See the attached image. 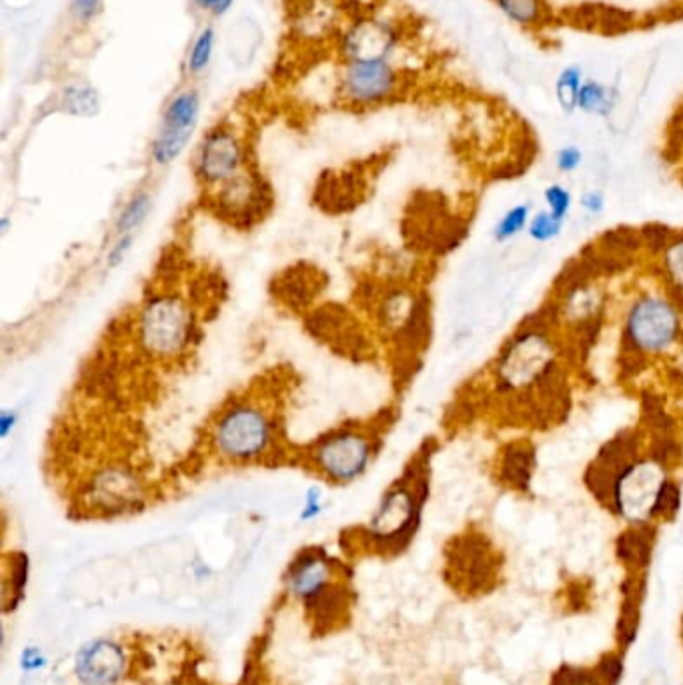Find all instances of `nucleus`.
<instances>
[{
    "label": "nucleus",
    "instance_id": "nucleus-34",
    "mask_svg": "<svg viewBox=\"0 0 683 685\" xmlns=\"http://www.w3.org/2000/svg\"><path fill=\"white\" fill-rule=\"evenodd\" d=\"M23 670L25 672H38L47 660H45V656H42V651L38 649V647H26L25 651H23Z\"/></svg>",
    "mask_w": 683,
    "mask_h": 685
},
{
    "label": "nucleus",
    "instance_id": "nucleus-15",
    "mask_svg": "<svg viewBox=\"0 0 683 685\" xmlns=\"http://www.w3.org/2000/svg\"><path fill=\"white\" fill-rule=\"evenodd\" d=\"M325 277L323 273L311 265H295L285 269L273 281V297L285 309H291L297 313H303L311 304L315 303L319 292H323Z\"/></svg>",
    "mask_w": 683,
    "mask_h": 685
},
{
    "label": "nucleus",
    "instance_id": "nucleus-27",
    "mask_svg": "<svg viewBox=\"0 0 683 685\" xmlns=\"http://www.w3.org/2000/svg\"><path fill=\"white\" fill-rule=\"evenodd\" d=\"M545 209L559 221H568L573 207V192L561 183H551L544 190Z\"/></svg>",
    "mask_w": 683,
    "mask_h": 685
},
{
    "label": "nucleus",
    "instance_id": "nucleus-2",
    "mask_svg": "<svg viewBox=\"0 0 683 685\" xmlns=\"http://www.w3.org/2000/svg\"><path fill=\"white\" fill-rule=\"evenodd\" d=\"M431 456L433 449L423 445L403 473L383 491L368 523L342 533L345 558L392 559L411 546L430 499Z\"/></svg>",
    "mask_w": 683,
    "mask_h": 685
},
{
    "label": "nucleus",
    "instance_id": "nucleus-31",
    "mask_svg": "<svg viewBox=\"0 0 683 685\" xmlns=\"http://www.w3.org/2000/svg\"><path fill=\"white\" fill-rule=\"evenodd\" d=\"M325 509V499H323V491L319 487H311L307 495H305L303 508L299 513V520L313 521L323 513Z\"/></svg>",
    "mask_w": 683,
    "mask_h": 685
},
{
    "label": "nucleus",
    "instance_id": "nucleus-11",
    "mask_svg": "<svg viewBox=\"0 0 683 685\" xmlns=\"http://www.w3.org/2000/svg\"><path fill=\"white\" fill-rule=\"evenodd\" d=\"M201 119V95L195 87L177 90L166 101L151 140V163L159 169L173 165L187 151Z\"/></svg>",
    "mask_w": 683,
    "mask_h": 685
},
{
    "label": "nucleus",
    "instance_id": "nucleus-19",
    "mask_svg": "<svg viewBox=\"0 0 683 685\" xmlns=\"http://www.w3.org/2000/svg\"><path fill=\"white\" fill-rule=\"evenodd\" d=\"M585 78L587 75L582 64L571 63L559 68V73L554 78V97L561 113L570 114V116L578 113V102H580V92H582Z\"/></svg>",
    "mask_w": 683,
    "mask_h": 685
},
{
    "label": "nucleus",
    "instance_id": "nucleus-1",
    "mask_svg": "<svg viewBox=\"0 0 683 685\" xmlns=\"http://www.w3.org/2000/svg\"><path fill=\"white\" fill-rule=\"evenodd\" d=\"M199 459L225 470L289 468L295 447L285 432V407L277 394L247 391L228 395L204 423Z\"/></svg>",
    "mask_w": 683,
    "mask_h": 685
},
{
    "label": "nucleus",
    "instance_id": "nucleus-13",
    "mask_svg": "<svg viewBox=\"0 0 683 685\" xmlns=\"http://www.w3.org/2000/svg\"><path fill=\"white\" fill-rule=\"evenodd\" d=\"M127 647L113 637L87 642L76 651L75 675L80 685H119L128 677Z\"/></svg>",
    "mask_w": 683,
    "mask_h": 685
},
{
    "label": "nucleus",
    "instance_id": "nucleus-23",
    "mask_svg": "<svg viewBox=\"0 0 683 685\" xmlns=\"http://www.w3.org/2000/svg\"><path fill=\"white\" fill-rule=\"evenodd\" d=\"M532 204L519 203L506 211L501 219L495 223L494 239L497 242H507L516 239L521 233H527L532 221Z\"/></svg>",
    "mask_w": 683,
    "mask_h": 685
},
{
    "label": "nucleus",
    "instance_id": "nucleus-4",
    "mask_svg": "<svg viewBox=\"0 0 683 685\" xmlns=\"http://www.w3.org/2000/svg\"><path fill=\"white\" fill-rule=\"evenodd\" d=\"M393 421L392 411L383 409L371 418L337 423L313 441L297 445L293 468H303L321 482L337 487L359 482L380 457Z\"/></svg>",
    "mask_w": 683,
    "mask_h": 685
},
{
    "label": "nucleus",
    "instance_id": "nucleus-17",
    "mask_svg": "<svg viewBox=\"0 0 683 685\" xmlns=\"http://www.w3.org/2000/svg\"><path fill=\"white\" fill-rule=\"evenodd\" d=\"M618 102H620L618 83H604L595 76H587L580 92L578 113L595 119H609L616 113Z\"/></svg>",
    "mask_w": 683,
    "mask_h": 685
},
{
    "label": "nucleus",
    "instance_id": "nucleus-18",
    "mask_svg": "<svg viewBox=\"0 0 683 685\" xmlns=\"http://www.w3.org/2000/svg\"><path fill=\"white\" fill-rule=\"evenodd\" d=\"M533 470H535V457H533V447L527 444L509 445L506 449V456L501 457V465L499 473L501 479L509 489H527L532 483Z\"/></svg>",
    "mask_w": 683,
    "mask_h": 685
},
{
    "label": "nucleus",
    "instance_id": "nucleus-3",
    "mask_svg": "<svg viewBox=\"0 0 683 685\" xmlns=\"http://www.w3.org/2000/svg\"><path fill=\"white\" fill-rule=\"evenodd\" d=\"M283 596L299 603L309 627L319 635L339 632L351 620L353 571L325 547H301L283 571Z\"/></svg>",
    "mask_w": 683,
    "mask_h": 685
},
{
    "label": "nucleus",
    "instance_id": "nucleus-5",
    "mask_svg": "<svg viewBox=\"0 0 683 685\" xmlns=\"http://www.w3.org/2000/svg\"><path fill=\"white\" fill-rule=\"evenodd\" d=\"M128 337L139 359L154 368H177L199 341V311L177 289H154L142 295L137 311L128 319Z\"/></svg>",
    "mask_w": 683,
    "mask_h": 685
},
{
    "label": "nucleus",
    "instance_id": "nucleus-29",
    "mask_svg": "<svg viewBox=\"0 0 683 685\" xmlns=\"http://www.w3.org/2000/svg\"><path fill=\"white\" fill-rule=\"evenodd\" d=\"M104 0H71V16L76 25H90L102 13Z\"/></svg>",
    "mask_w": 683,
    "mask_h": 685
},
{
    "label": "nucleus",
    "instance_id": "nucleus-26",
    "mask_svg": "<svg viewBox=\"0 0 683 685\" xmlns=\"http://www.w3.org/2000/svg\"><path fill=\"white\" fill-rule=\"evenodd\" d=\"M563 227H566L563 221H559L547 209H544V211L533 213L530 227H527V235L535 242L556 241L557 237L563 233Z\"/></svg>",
    "mask_w": 683,
    "mask_h": 685
},
{
    "label": "nucleus",
    "instance_id": "nucleus-8",
    "mask_svg": "<svg viewBox=\"0 0 683 685\" xmlns=\"http://www.w3.org/2000/svg\"><path fill=\"white\" fill-rule=\"evenodd\" d=\"M251 165L239 130L228 123H216L209 128L193 152V177L201 197L227 187Z\"/></svg>",
    "mask_w": 683,
    "mask_h": 685
},
{
    "label": "nucleus",
    "instance_id": "nucleus-14",
    "mask_svg": "<svg viewBox=\"0 0 683 685\" xmlns=\"http://www.w3.org/2000/svg\"><path fill=\"white\" fill-rule=\"evenodd\" d=\"M343 63L345 61H393V54L401 49L399 28L385 18H361L349 26L342 37Z\"/></svg>",
    "mask_w": 683,
    "mask_h": 685
},
{
    "label": "nucleus",
    "instance_id": "nucleus-24",
    "mask_svg": "<svg viewBox=\"0 0 683 685\" xmlns=\"http://www.w3.org/2000/svg\"><path fill=\"white\" fill-rule=\"evenodd\" d=\"M64 111L75 116H95L99 113V92L89 85H73L63 92Z\"/></svg>",
    "mask_w": 683,
    "mask_h": 685
},
{
    "label": "nucleus",
    "instance_id": "nucleus-9",
    "mask_svg": "<svg viewBox=\"0 0 683 685\" xmlns=\"http://www.w3.org/2000/svg\"><path fill=\"white\" fill-rule=\"evenodd\" d=\"M406 90V73L393 61H345L337 73V99L353 111L380 109Z\"/></svg>",
    "mask_w": 683,
    "mask_h": 685
},
{
    "label": "nucleus",
    "instance_id": "nucleus-30",
    "mask_svg": "<svg viewBox=\"0 0 683 685\" xmlns=\"http://www.w3.org/2000/svg\"><path fill=\"white\" fill-rule=\"evenodd\" d=\"M133 242H135V235H119L114 239L113 245L109 247L107 257H104L107 269H116V266L123 265L128 253H131V249H133Z\"/></svg>",
    "mask_w": 683,
    "mask_h": 685
},
{
    "label": "nucleus",
    "instance_id": "nucleus-21",
    "mask_svg": "<svg viewBox=\"0 0 683 685\" xmlns=\"http://www.w3.org/2000/svg\"><path fill=\"white\" fill-rule=\"evenodd\" d=\"M216 49V33L211 25L203 26L190 40L187 57H185V73L189 78L204 75L213 63Z\"/></svg>",
    "mask_w": 683,
    "mask_h": 685
},
{
    "label": "nucleus",
    "instance_id": "nucleus-6",
    "mask_svg": "<svg viewBox=\"0 0 683 685\" xmlns=\"http://www.w3.org/2000/svg\"><path fill=\"white\" fill-rule=\"evenodd\" d=\"M497 391L516 401H545L559 385L556 342L544 327H519L495 365Z\"/></svg>",
    "mask_w": 683,
    "mask_h": 685
},
{
    "label": "nucleus",
    "instance_id": "nucleus-7",
    "mask_svg": "<svg viewBox=\"0 0 683 685\" xmlns=\"http://www.w3.org/2000/svg\"><path fill=\"white\" fill-rule=\"evenodd\" d=\"M682 337V311L670 297L644 292L633 299L621 327V345L635 357L670 351Z\"/></svg>",
    "mask_w": 683,
    "mask_h": 685
},
{
    "label": "nucleus",
    "instance_id": "nucleus-20",
    "mask_svg": "<svg viewBox=\"0 0 683 685\" xmlns=\"http://www.w3.org/2000/svg\"><path fill=\"white\" fill-rule=\"evenodd\" d=\"M26 580H28V558L23 551H13L4 556V611L18 606L21 597L25 596Z\"/></svg>",
    "mask_w": 683,
    "mask_h": 685
},
{
    "label": "nucleus",
    "instance_id": "nucleus-16",
    "mask_svg": "<svg viewBox=\"0 0 683 685\" xmlns=\"http://www.w3.org/2000/svg\"><path fill=\"white\" fill-rule=\"evenodd\" d=\"M509 25L532 37H545L557 26L551 0H489Z\"/></svg>",
    "mask_w": 683,
    "mask_h": 685
},
{
    "label": "nucleus",
    "instance_id": "nucleus-22",
    "mask_svg": "<svg viewBox=\"0 0 683 685\" xmlns=\"http://www.w3.org/2000/svg\"><path fill=\"white\" fill-rule=\"evenodd\" d=\"M152 211V195L149 190L135 192L123 211L116 216L114 223V235H137V228L149 219Z\"/></svg>",
    "mask_w": 683,
    "mask_h": 685
},
{
    "label": "nucleus",
    "instance_id": "nucleus-36",
    "mask_svg": "<svg viewBox=\"0 0 683 685\" xmlns=\"http://www.w3.org/2000/svg\"><path fill=\"white\" fill-rule=\"evenodd\" d=\"M9 225H11L9 216H2V221H0V231H2V235H7V233H9Z\"/></svg>",
    "mask_w": 683,
    "mask_h": 685
},
{
    "label": "nucleus",
    "instance_id": "nucleus-32",
    "mask_svg": "<svg viewBox=\"0 0 683 685\" xmlns=\"http://www.w3.org/2000/svg\"><path fill=\"white\" fill-rule=\"evenodd\" d=\"M580 204H582V209L585 213H589L592 216H597L601 215V213L606 211L608 199H606V195H604L601 190H585L582 197H580Z\"/></svg>",
    "mask_w": 683,
    "mask_h": 685
},
{
    "label": "nucleus",
    "instance_id": "nucleus-28",
    "mask_svg": "<svg viewBox=\"0 0 683 685\" xmlns=\"http://www.w3.org/2000/svg\"><path fill=\"white\" fill-rule=\"evenodd\" d=\"M554 161H556V169L559 173L571 175V173H578L582 169L585 154H583L582 147L570 142V145H563L557 149Z\"/></svg>",
    "mask_w": 683,
    "mask_h": 685
},
{
    "label": "nucleus",
    "instance_id": "nucleus-25",
    "mask_svg": "<svg viewBox=\"0 0 683 685\" xmlns=\"http://www.w3.org/2000/svg\"><path fill=\"white\" fill-rule=\"evenodd\" d=\"M661 266L671 287L683 295V233L663 245Z\"/></svg>",
    "mask_w": 683,
    "mask_h": 685
},
{
    "label": "nucleus",
    "instance_id": "nucleus-35",
    "mask_svg": "<svg viewBox=\"0 0 683 685\" xmlns=\"http://www.w3.org/2000/svg\"><path fill=\"white\" fill-rule=\"evenodd\" d=\"M16 427H18V413L14 409H2V413H0V437L9 439Z\"/></svg>",
    "mask_w": 683,
    "mask_h": 685
},
{
    "label": "nucleus",
    "instance_id": "nucleus-33",
    "mask_svg": "<svg viewBox=\"0 0 683 685\" xmlns=\"http://www.w3.org/2000/svg\"><path fill=\"white\" fill-rule=\"evenodd\" d=\"M237 0H193L195 9L201 13L209 14L213 18H221L235 7Z\"/></svg>",
    "mask_w": 683,
    "mask_h": 685
},
{
    "label": "nucleus",
    "instance_id": "nucleus-12",
    "mask_svg": "<svg viewBox=\"0 0 683 685\" xmlns=\"http://www.w3.org/2000/svg\"><path fill=\"white\" fill-rule=\"evenodd\" d=\"M307 325L316 339L323 341V345L333 347L335 353H342L351 359L373 357L375 353L368 333L355 321L349 309H343L337 304L321 307L309 313Z\"/></svg>",
    "mask_w": 683,
    "mask_h": 685
},
{
    "label": "nucleus",
    "instance_id": "nucleus-10",
    "mask_svg": "<svg viewBox=\"0 0 683 685\" xmlns=\"http://www.w3.org/2000/svg\"><path fill=\"white\" fill-rule=\"evenodd\" d=\"M207 211L227 223L228 227L249 231L257 227L273 211V189L266 178L251 165L227 187L201 197Z\"/></svg>",
    "mask_w": 683,
    "mask_h": 685
}]
</instances>
